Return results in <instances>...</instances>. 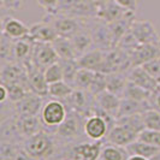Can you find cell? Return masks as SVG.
<instances>
[{"label":"cell","mask_w":160,"mask_h":160,"mask_svg":"<svg viewBox=\"0 0 160 160\" xmlns=\"http://www.w3.org/2000/svg\"><path fill=\"white\" fill-rule=\"evenodd\" d=\"M32 47H34V41L29 38V35L23 39L15 40L13 43V51H12V60L19 62V63H27L28 60L32 59Z\"/></svg>","instance_id":"21"},{"label":"cell","mask_w":160,"mask_h":160,"mask_svg":"<svg viewBox=\"0 0 160 160\" xmlns=\"http://www.w3.org/2000/svg\"><path fill=\"white\" fill-rule=\"evenodd\" d=\"M157 58H160V39L148 43H140L130 53L132 66H141L144 63Z\"/></svg>","instance_id":"10"},{"label":"cell","mask_w":160,"mask_h":160,"mask_svg":"<svg viewBox=\"0 0 160 160\" xmlns=\"http://www.w3.org/2000/svg\"><path fill=\"white\" fill-rule=\"evenodd\" d=\"M66 144L62 142L52 131L42 129L35 135L23 141V149L32 158V160H51L58 157L63 159Z\"/></svg>","instance_id":"1"},{"label":"cell","mask_w":160,"mask_h":160,"mask_svg":"<svg viewBox=\"0 0 160 160\" xmlns=\"http://www.w3.org/2000/svg\"><path fill=\"white\" fill-rule=\"evenodd\" d=\"M16 123L18 131L23 140L35 135L42 130V122L39 116H28V114H16Z\"/></svg>","instance_id":"16"},{"label":"cell","mask_w":160,"mask_h":160,"mask_svg":"<svg viewBox=\"0 0 160 160\" xmlns=\"http://www.w3.org/2000/svg\"><path fill=\"white\" fill-rule=\"evenodd\" d=\"M106 90V73L102 72H95L93 83L89 88V93L95 96L96 94Z\"/></svg>","instance_id":"38"},{"label":"cell","mask_w":160,"mask_h":160,"mask_svg":"<svg viewBox=\"0 0 160 160\" xmlns=\"http://www.w3.org/2000/svg\"><path fill=\"white\" fill-rule=\"evenodd\" d=\"M141 66L160 84V58L149 60V62L142 64Z\"/></svg>","instance_id":"39"},{"label":"cell","mask_w":160,"mask_h":160,"mask_svg":"<svg viewBox=\"0 0 160 160\" xmlns=\"http://www.w3.org/2000/svg\"><path fill=\"white\" fill-rule=\"evenodd\" d=\"M149 160H160V152L158 153V154H155L153 158H151Z\"/></svg>","instance_id":"46"},{"label":"cell","mask_w":160,"mask_h":160,"mask_svg":"<svg viewBox=\"0 0 160 160\" xmlns=\"http://www.w3.org/2000/svg\"><path fill=\"white\" fill-rule=\"evenodd\" d=\"M120 99L122 98L117 96L111 92L104 90V92H101V93H99L94 96V105L98 108L117 117L118 116V110H119Z\"/></svg>","instance_id":"20"},{"label":"cell","mask_w":160,"mask_h":160,"mask_svg":"<svg viewBox=\"0 0 160 160\" xmlns=\"http://www.w3.org/2000/svg\"><path fill=\"white\" fill-rule=\"evenodd\" d=\"M8 101V90L5 84H0V104Z\"/></svg>","instance_id":"44"},{"label":"cell","mask_w":160,"mask_h":160,"mask_svg":"<svg viewBox=\"0 0 160 160\" xmlns=\"http://www.w3.org/2000/svg\"><path fill=\"white\" fill-rule=\"evenodd\" d=\"M117 122H118V123H122V124L128 125L129 128L134 129V130H135L136 132H138V134H140L143 129H146L142 113H140V114H131V116L119 117V118H117Z\"/></svg>","instance_id":"33"},{"label":"cell","mask_w":160,"mask_h":160,"mask_svg":"<svg viewBox=\"0 0 160 160\" xmlns=\"http://www.w3.org/2000/svg\"><path fill=\"white\" fill-rule=\"evenodd\" d=\"M128 76L127 73L122 72H113V73H106V90L116 94L119 98H123L124 90L128 84Z\"/></svg>","instance_id":"24"},{"label":"cell","mask_w":160,"mask_h":160,"mask_svg":"<svg viewBox=\"0 0 160 160\" xmlns=\"http://www.w3.org/2000/svg\"><path fill=\"white\" fill-rule=\"evenodd\" d=\"M23 146L16 142L1 141L0 143V158L1 160H15L18 153L22 151Z\"/></svg>","instance_id":"32"},{"label":"cell","mask_w":160,"mask_h":160,"mask_svg":"<svg viewBox=\"0 0 160 160\" xmlns=\"http://www.w3.org/2000/svg\"><path fill=\"white\" fill-rule=\"evenodd\" d=\"M137 137H138V132H136L134 129L129 128L125 124L116 122L114 127L108 131L106 136V142L125 148L127 146L136 141Z\"/></svg>","instance_id":"8"},{"label":"cell","mask_w":160,"mask_h":160,"mask_svg":"<svg viewBox=\"0 0 160 160\" xmlns=\"http://www.w3.org/2000/svg\"><path fill=\"white\" fill-rule=\"evenodd\" d=\"M149 105L153 110H157L160 112V88L152 93L149 98Z\"/></svg>","instance_id":"43"},{"label":"cell","mask_w":160,"mask_h":160,"mask_svg":"<svg viewBox=\"0 0 160 160\" xmlns=\"http://www.w3.org/2000/svg\"><path fill=\"white\" fill-rule=\"evenodd\" d=\"M130 32H132L138 43H148L160 39V35L155 30V27L149 21H134Z\"/></svg>","instance_id":"13"},{"label":"cell","mask_w":160,"mask_h":160,"mask_svg":"<svg viewBox=\"0 0 160 160\" xmlns=\"http://www.w3.org/2000/svg\"><path fill=\"white\" fill-rule=\"evenodd\" d=\"M117 5H119L120 8H123L127 11L131 12H136L137 10V0H113Z\"/></svg>","instance_id":"42"},{"label":"cell","mask_w":160,"mask_h":160,"mask_svg":"<svg viewBox=\"0 0 160 160\" xmlns=\"http://www.w3.org/2000/svg\"><path fill=\"white\" fill-rule=\"evenodd\" d=\"M45 22L49 23L58 32L59 36H64V38H71L76 32L81 30L82 28H84L86 25L81 22L78 18L64 13H47L46 17L43 18Z\"/></svg>","instance_id":"5"},{"label":"cell","mask_w":160,"mask_h":160,"mask_svg":"<svg viewBox=\"0 0 160 160\" xmlns=\"http://www.w3.org/2000/svg\"><path fill=\"white\" fill-rule=\"evenodd\" d=\"M1 5L8 11H18L23 6V0H1Z\"/></svg>","instance_id":"41"},{"label":"cell","mask_w":160,"mask_h":160,"mask_svg":"<svg viewBox=\"0 0 160 160\" xmlns=\"http://www.w3.org/2000/svg\"><path fill=\"white\" fill-rule=\"evenodd\" d=\"M86 118L87 117L82 113H78L76 111H69L65 120L59 127H57L53 132L62 142L71 143L76 138L84 135Z\"/></svg>","instance_id":"2"},{"label":"cell","mask_w":160,"mask_h":160,"mask_svg":"<svg viewBox=\"0 0 160 160\" xmlns=\"http://www.w3.org/2000/svg\"><path fill=\"white\" fill-rule=\"evenodd\" d=\"M52 45L56 49L59 59H77L72 42L69 38L58 36L56 40L52 42Z\"/></svg>","instance_id":"26"},{"label":"cell","mask_w":160,"mask_h":160,"mask_svg":"<svg viewBox=\"0 0 160 160\" xmlns=\"http://www.w3.org/2000/svg\"><path fill=\"white\" fill-rule=\"evenodd\" d=\"M58 32L49 23L42 21L40 23H35L30 27L29 38L34 42H47L52 43L58 38Z\"/></svg>","instance_id":"19"},{"label":"cell","mask_w":160,"mask_h":160,"mask_svg":"<svg viewBox=\"0 0 160 160\" xmlns=\"http://www.w3.org/2000/svg\"><path fill=\"white\" fill-rule=\"evenodd\" d=\"M45 78L48 84L56 83L59 81H64V73H63V68H62L60 62H57L45 69Z\"/></svg>","instance_id":"35"},{"label":"cell","mask_w":160,"mask_h":160,"mask_svg":"<svg viewBox=\"0 0 160 160\" xmlns=\"http://www.w3.org/2000/svg\"><path fill=\"white\" fill-rule=\"evenodd\" d=\"M129 157L125 148L116 144L106 143L102 147L100 160H127Z\"/></svg>","instance_id":"27"},{"label":"cell","mask_w":160,"mask_h":160,"mask_svg":"<svg viewBox=\"0 0 160 160\" xmlns=\"http://www.w3.org/2000/svg\"><path fill=\"white\" fill-rule=\"evenodd\" d=\"M128 12H130V11H127L123 8H120L113 0H106L105 2H102L99 6L98 12H96V17L100 21L110 24L123 18Z\"/></svg>","instance_id":"18"},{"label":"cell","mask_w":160,"mask_h":160,"mask_svg":"<svg viewBox=\"0 0 160 160\" xmlns=\"http://www.w3.org/2000/svg\"><path fill=\"white\" fill-rule=\"evenodd\" d=\"M32 62L40 69L45 70L49 65L59 62V57L52 43L47 42H34Z\"/></svg>","instance_id":"6"},{"label":"cell","mask_w":160,"mask_h":160,"mask_svg":"<svg viewBox=\"0 0 160 160\" xmlns=\"http://www.w3.org/2000/svg\"><path fill=\"white\" fill-rule=\"evenodd\" d=\"M95 72L96 71H92L88 69L80 68L77 73H76L75 81H73V88L89 92V88H90L93 80H94V76H95Z\"/></svg>","instance_id":"30"},{"label":"cell","mask_w":160,"mask_h":160,"mask_svg":"<svg viewBox=\"0 0 160 160\" xmlns=\"http://www.w3.org/2000/svg\"><path fill=\"white\" fill-rule=\"evenodd\" d=\"M0 81L2 84L17 83V82H28L25 65L19 62H6L1 65Z\"/></svg>","instance_id":"11"},{"label":"cell","mask_w":160,"mask_h":160,"mask_svg":"<svg viewBox=\"0 0 160 160\" xmlns=\"http://www.w3.org/2000/svg\"><path fill=\"white\" fill-rule=\"evenodd\" d=\"M151 95H152L151 92H148L142 87H140V86H137V84L129 81L128 84H127V88L124 90L123 98H128V99L136 100V101H149Z\"/></svg>","instance_id":"29"},{"label":"cell","mask_w":160,"mask_h":160,"mask_svg":"<svg viewBox=\"0 0 160 160\" xmlns=\"http://www.w3.org/2000/svg\"><path fill=\"white\" fill-rule=\"evenodd\" d=\"M43 98L35 93H28L21 101L13 104L16 114H28V116H39L43 107Z\"/></svg>","instance_id":"12"},{"label":"cell","mask_w":160,"mask_h":160,"mask_svg":"<svg viewBox=\"0 0 160 160\" xmlns=\"http://www.w3.org/2000/svg\"><path fill=\"white\" fill-rule=\"evenodd\" d=\"M128 80L137 86L142 87L148 92H155L157 89L160 88V84L153 78L148 72L144 70L142 66H132L128 72H127Z\"/></svg>","instance_id":"15"},{"label":"cell","mask_w":160,"mask_h":160,"mask_svg":"<svg viewBox=\"0 0 160 160\" xmlns=\"http://www.w3.org/2000/svg\"><path fill=\"white\" fill-rule=\"evenodd\" d=\"M125 149L129 155H140V157H144L147 159H151L155 154L160 152L159 147H154L148 143H144L140 140H136L132 143L127 146Z\"/></svg>","instance_id":"25"},{"label":"cell","mask_w":160,"mask_h":160,"mask_svg":"<svg viewBox=\"0 0 160 160\" xmlns=\"http://www.w3.org/2000/svg\"><path fill=\"white\" fill-rule=\"evenodd\" d=\"M60 160H70V159H60Z\"/></svg>","instance_id":"47"},{"label":"cell","mask_w":160,"mask_h":160,"mask_svg":"<svg viewBox=\"0 0 160 160\" xmlns=\"http://www.w3.org/2000/svg\"><path fill=\"white\" fill-rule=\"evenodd\" d=\"M70 40L72 42V46H73V49L76 52L77 58L81 57L82 54H84L86 52H88L89 48L92 47V45H94L90 29H88L87 27L78 30L73 36L70 38Z\"/></svg>","instance_id":"23"},{"label":"cell","mask_w":160,"mask_h":160,"mask_svg":"<svg viewBox=\"0 0 160 160\" xmlns=\"http://www.w3.org/2000/svg\"><path fill=\"white\" fill-rule=\"evenodd\" d=\"M24 65H25V69H27V76H28V82H29L30 90L32 93L42 96V98L47 96L48 83L45 78V70L36 66L32 62V59L28 60L27 63H24Z\"/></svg>","instance_id":"7"},{"label":"cell","mask_w":160,"mask_h":160,"mask_svg":"<svg viewBox=\"0 0 160 160\" xmlns=\"http://www.w3.org/2000/svg\"><path fill=\"white\" fill-rule=\"evenodd\" d=\"M59 62L63 68L64 81L73 87V81L76 77V73L80 69V66L77 64V59H59Z\"/></svg>","instance_id":"31"},{"label":"cell","mask_w":160,"mask_h":160,"mask_svg":"<svg viewBox=\"0 0 160 160\" xmlns=\"http://www.w3.org/2000/svg\"><path fill=\"white\" fill-rule=\"evenodd\" d=\"M137 140L142 141L144 143H148L154 147L160 148V131L159 130H153V129H143L140 134Z\"/></svg>","instance_id":"36"},{"label":"cell","mask_w":160,"mask_h":160,"mask_svg":"<svg viewBox=\"0 0 160 160\" xmlns=\"http://www.w3.org/2000/svg\"><path fill=\"white\" fill-rule=\"evenodd\" d=\"M29 30H30V27H27V24H24L22 21L17 19L15 17L6 16L1 21V34L13 40L27 38L29 35Z\"/></svg>","instance_id":"14"},{"label":"cell","mask_w":160,"mask_h":160,"mask_svg":"<svg viewBox=\"0 0 160 160\" xmlns=\"http://www.w3.org/2000/svg\"><path fill=\"white\" fill-rule=\"evenodd\" d=\"M151 108L152 107L149 105V101H136L128 98H122L117 118L124 117V116H131V114H140Z\"/></svg>","instance_id":"22"},{"label":"cell","mask_w":160,"mask_h":160,"mask_svg":"<svg viewBox=\"0 0 160 160\" xmlns=\"http://www.w3.org/2000/svg\"><path fill=\"white\" fill-rule=\"evenodd\" d=\"M127 160H149L144 157H140V155H129Z\"/></svg>","instance_id":"45"},{"label":"cell","mask_w":160,"mask_h":160,"mask_svg":"<svg viewBox=\"0 0 160 160\" xmlns=\"http://www.w3.org/2000/svg\"><path fill=\"white\" fill-rule=\"evenodd\" d=\"M105 53H106V51L99 49V48L88 51L77 58V64L82 69L102 72V68L105 64Z\"/></svg>","instance_id":"17"},{"label":"cell","mask_w":160,"mask_h":160,"mask_svg":"<svg viewBox=\"0 0 160 160\" xmlns=\"http://www.w3.org/2000/svg\"><path fill=\"white\" fill-rule=\"evenodd\" d=\"M110 131L107 122L99 114L92 113L84 122V135L92 141H104Z\"/></svg>","instance_id":"9"},{"label":"cell","mask_w":160,"mask_h":160,"mask_svg":"<svg viewBox=\"0 0 160 160\" xmlns=\"http://www.w3.org/2000/svg\"><path fill=\"white\" fill-rule=\"evenodd\" d=\"M73 87L65 81H59L56 83L48 84V95L57 100H65L73 92Z\"/></svg>","instance_id":"28"},{"label":"cell","mask_w":160,"mask_h":160,"mask_svg":"<svg viewBox=\"0 0 160 160\" xmlns=\"http://www.w3.org/2000/svg\"><path fill=\"white\" fill-rule=\"evenodd\" d=\"M13 43L15 40L8 38L6 35L1 34V40H0V57L1 62H13L12 60V51H13Z\"/></svg>","instance_id":"34"},{"label":"cell","mask_w":160,"mask_h":160,"mask_svg":"<svg viewBox=\"0 0 160 160\" xmlns=\"http://www.w3.org/2000/svg\"><path fill=\"white\" fill-rule=\"evenodd\" d=\"M68 107L62 100L52 99L45 102L40 113L41 122L45 128L52 130V132L56 130L57 127H59L65 120L68 116Z\"/></svg>","instance_id":"4"},{"label":"cell","mask_w":160,"mask_h":160,"mask_svg":"<svg viewBox=\"0 0 160 160\" xmlns=\"http://www.w3.org/2000/svg\"><path fill=\"white\" fill-rule=\"evenodd\" d=\"M104 141L68 143L63 159L70 160H100Z\"/></svg>","instance_id":"3"},{"label":"cell","mask_w":160,"mask_h":160,"mask_svg":"<svg viewBox=\"0 0 160 160\" xmlns=\"http://www.w3.org/2000/svg\"><path fill=\"white\" fill-rule=\"evenodd\" d=\"M144 120V125L147 129L153 130H159L160 131V112L157 110H148L142 113Z\"/></svg>","instance_id":"37"},{"label":"cell","mask_w":160,"mask_h":160,"mask_svg":"<svg viewBox=\"0 0 160 160\" xmlns=\"http://www.w3.org/2000/svg\"><path fill=\"white\" fill-rule=\"evenodd\" d=\"M42 8L46 10L47 13H56L59 6V0H36Z\"/></svg>","instance_id":"40"}]
</instances>
